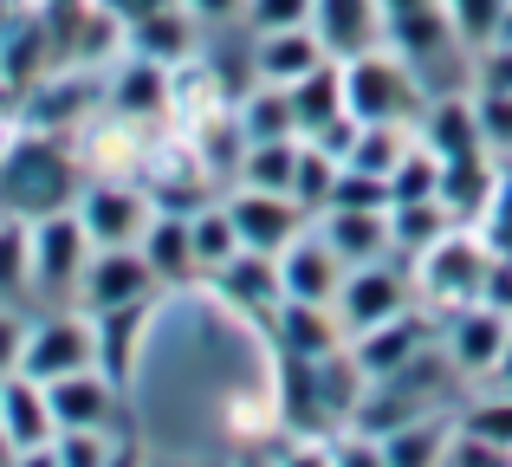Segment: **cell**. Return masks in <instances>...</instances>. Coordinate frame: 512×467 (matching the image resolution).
I'll return each mask as SVG.
<instances>
[{
  "label": "cell",
  "mask_w": 512,
  "mask_h": 467,
  "mask_svg": "<svg viewBox=\"0 0 512 467\" xmlns=\"http://www.w3.org/2000/svg\"><path fill=\"white\" fill-rule=\"evenodd\" d=\"M85 189V169L72 156V137H52V130H13L7 163H0V208L20 221L59 215V208L78 202Z\"/></svg>",
  "instance_id": "1"
},
{
  "label": "cell",
  "mask_w": 512,
  "mask_h": 467,
  "mask_svg": "<svg viewBox=\"0 0 512 467\" xmlns=\"http://www.w3.org/2000/svg\"><path fill=\"white\" fill-rule=\"evenodd\" d=\"M344 65V111L357 117V124H415L428 104L422 78H415V65L402 59L396 46H370L357 52V59H338Z\"/></svg>",
  "instance_id": "2"
},
{
  "label": "cell",
  "mask_w": 512,
  "mask_h": 467,
  "mask_svg": "<svg viewBox=\"0 0 512 467\" xmlns=\"http://www.w3.org/2000/svg\"><path fill=\"white\" fill-rule=\"evenodd\" d=\"M487 266H493V247L474 234V221H454L435 247H422L409 260L415 299H422L435 318L461 312V305H480V279H487Z\"/></svg>",
  "instance_id": "3"
},
{
  "label": "cell",
  "mask_w": 512,
  "mask_h": 467,
  "mask_svg": "<svg viewBox=\"0 0 512 467\" xmlns=\"http://www.w3.org/2000/svg\"><path fill=\"white\" fill-rule=\"evenodd\" d=\"M98 364V338H91V312L85 305H46L39 318H26V344H20V370L33 383H59L72 370Z\"/></svg>",
  "instance_id": "4"
},
{
  "label": "cell",
  "mask_w": 512,
  "mask_h": 467,
  "mask_svg": "<svg viewBox=\"0 0 512 467\" xmlns=\"http://www.w3.org/2000/svg\"><path fill=\"white\" fill-rule=\"evenodd\" d=\"M26 234H33V299L39 305H78V279L91 266L85 221L72 208H59V215L26 221Z\"/></svg>",
  "instance_id": "5"
},
{
  "label": "cell",
  "mask_w": 512,
  "mask_h": 467,
  "mask_svg": "<svg viewBox=\"0 0 512 467\" xmlns=\"http://www.w3.org/2000/svg\"><path fill=\"white\" fill-rule=\"evenodd\" d=\"M72 215L85 221L91 247H137L143 228H150L156 202L143 182H117V176H85V189H78Z\"/></svg>",
  "instance_id": "6"
},
{
  "label": "cell",
  "mask_w": 512,
  "mask_h": 467,
  "mask_svg": "<svg viewBox=\"0 0 512 467\" xmlns=\"http://www.w3.org/2000/svg\"><path fill=\"white\" fill-rule=\"evenodd\" d=\"M415 305V279H409V260H370V266H350L344 286H338V318L344 331L357 338V331L383 325V318L409 312Z\"/></svg>",
  "instance_id": "7"
},
{
  "label": "cell",
  "mask_w": 512,
  "mask_h": 467,
  "mask_svg": "<svg viewBox=\"0 0 512 467\" xmlns=\"http://www.w3.org/2000/svg\"><path fill=\"white\" fill-rule=\"evenodd\" d=\"M506 331H512V318L493 312V305H461V312L435 318V344L448 351V364H454L461 383L493 377V364H500V351H506Z\"/></svg>",
  "instance_id": "8"
},
{
  "label": "cell",
  "mask_w": 512,
  "mask_h": 467,
  "mask_svg": "<svg viewBox=\"0 0 512 467\" xmlns=\"http://www.w3.org/2000/svg\"><path fill=\"white\" fill-rule=\"evenodd\" d=\"M163 299L143 247H91V266L78 279V305L85 312H117V305H150Z\"/></svg>",
  "instance_id": "9"
},
{
  "label": "cell",
  "mask_w": 512,
  "mask_h": 467,
  "mask_svg": "<svg viewBox=\"0 0 512 467\" xmlns=\"http://www.w3.org/2000/svg\"><path fill=\"white\" fill-rule=\"evenodd\" d=\"M428 344H435V312L415 299L409 312H396V318H383V325L357 331V338H350V357H357V370L376 383V377H396L402 364H415Z\"/></svg>",
  "instance_id": "10"
},
{
  "label": "cell",
  "mask_w": 512,
  "mask_h": 467,
  "mask_svg": "<svg viewBox=\"0 0 512 467\" xmlns=\"http://www.w3.org/2000/svg\"><path fill=\"white\" fill-rule=\"evenodd\" d=\"M201 286L221 305H234L240 318H253L260 331H266V318H273V305L286 299V292H279V253H253V247H240L227 266H214Z\"/></svg>",
  "instance_id": "11"
},
{
  "label": "cell",
  "mask_w": 512,
  "mask_h": 467,
  "mask_svg": "<svg viewBox=\"0 0 512 467\" xmlns=\"http://www.w3.org/2000/svg\"><path fill=\"white\" fill-rule=\"evenodd\" d=\"M169 104H175V72L156 65V59L124 52L117 72L104 78V111H111L117 124H156V117H169Z\"/></svg>",
  "instance_id": "12"
},
{
  "label": "cell",
  "mask_w": 512,
  "mask_h": 467,
  "mask_svg": "<svg viewBox=\"0 0 512 467\" xmlns=\"http://www.w3.org/2000/svg\"><path fill=\"white\" fill-rule=\"evenodd\" d=\"M46 403H52V422H59V429H124L130 396L91 364V370H72V377L46 383Z\"/></svg>",
  "instance_id": "13"
},
{
  "label": "cell",
  "mask_w": 512,
  "mask_h": 467,
  "mask_svg": "<svg viewBox=\"0 0 512 467\" xmlns=\"http://www.w3.org/2000/svg\"><path fill=\"white\" fill-rule=\"evenodd\" d=\"M350 266L331 253V240L305 221V234H292L279 247V292L286 299H312V305H338V286H344Z\"/></svg>",
  "instance_id": "14"
},
{
  "label": "cell",
  "mask_w": 512,
  "mask_h": 467,
  "mask_svg": "<svg viewBox=\"0 0 512 467\" xmlns=\"http://www.w3.org/2000/svg\"><path fill=\"white\" fill-rule=\"evenodd\" d=\"M227 202V215H234V228H240V247H253V253H279L292 234H305V208L292 202V195H273V189H227L221 195Z\"/></svg>",
  "instance_id": "15"
},
{
  "label": "cell",
  "mask_w": 512,
  "mask_h": 467,
  "mask_svg": "<svg viewBox=\"0 0 512 467\" xmlns=\"http://www.w3.org/2000/svg\"><path fill=\"white\" fill-rule=\"evenodd\" d=\"M415 137H422L441 163H454V156H493L487 137H480L474 85H461V91H428L422 117H415Z\"/></svg>",
  "instance_id": "16"
},
{
  "label": "cell",
  "mask_w": 512,
  "mask_h": 467,
  "mask_svg": "<svg viewBox=\"0 0 512 467\" xmlns=\"http://www.w3.org/2000/svg\"><path fill=\"white\" fill-rule=\"evenodd\" d=\"M150 325H156V299L150 305H117V312H91V338H98V370L130 396L137 383V364H143V344H150Z\"/></svg>",
  "instance_id": "17"
},
{
  "label": "cell",
  "mask_w": 512,
  "mask_h": 467,
  "mask_svg": "<svg viewBox=\"0 0 512 467\" xmlns=\"http://www.w3.org/2000/svg\"><path fill=\"white\" fill-rule=\"evenodd\" d=\"M266 344L273 351H299V357H331L350 344L338 305H312V299H279L266 318Z\"/></svg>",
  "instance_id": "18"
},
{
  "label": "cell",
  "mask_w": 512,
  "mask_h": 467,
  "mask_svg": "<svg viewBox=\"0 0 512 467\" xmlns=\"http://www.w3.org/2000/svg\"><path fill=\"white\" fill-rule=\"evenodd\" d=\"M124 52L182 72V65L201 59V26H195V13H188L182 0H169V7H156V13H143V20L124 26Z\"/></svg>",
  "instance_id": "19"
},
{
  "label": "cell",
  "mask_w": 512,
  "mask_h": 467,
  "mask_svg": "<svg viewBox=\"0 0 512 467\" xmlns=\"http://www.w3.org/2000/svg\"><path fill=\"white\" fill-rule=\"evenodd\" d=\"M247 59H253V78H260V85H299L331 52L312 26H279V33H247Z\"/></svg>",
  "instance_id": "20"
},
{
  "label": "cell",
  "mask_w": 512,
  "mask_h": 467,
  "mask_svg": "<svg viewBox=\"0 0 512 467\" xmlns=\"http://www.w3.org/2000/svg\"><path fill=\"white\" fill-rule=\"evenodd\" d=\"M312 33L325 39L331 59H357L389 39L383 0H312Z\"/></svg>",
  "instance_id": "21"
},
{
  "label": "cell",
  "mask_w": 512,
  "mask_h": 467,
  "mask_svg": "<svg viewBox=\"0 0 512 467\" xmlns=\"http://www.w3.org/2000/svg\"><path fill=\"white\" fill-rule=\"evenodd\" d=\"M312 228L331 240L344 266H370V260H396V240H389V208H325L312 215Z\"/></svg>",
  "instance_id": "22"
},
{
  "label": "cell",
  "mask_w": 512,
  "mask_h": 467,
  "mask_svg": "<svg viewBox=\"0 0 512 467\" xmlns=\"http://www.w3.org/2000/svg\"><path fill=\"white\" fill-rule=\"evenodd\" d=\"M137 247H143V260H150V273H156V286H163V292L201 286V266H195V234H188V215H169V208H156Z\"/></svg>",
  "instance_id": "23"
},
{
  "label": "cell",
  "mask_w": 512,
  "mask_h": 467,
  "mask_svg": "<svg viewBox=\"0 0 512 467\" xmlns=\"http://www.w3.org/2000/svg\"><path fill=\"white\" fill-rule=\"evenodd\" d=\"M0 429H7L13 455H26V448H52V435H59V422H52L46 383H33L26 370H13V377H0Z\"/></svg>",
  "instance_id": "24"
},
{
  "label": "cell",
  "mask_w": 512,
  "mask_h": 467,
  "mask_svg": "<svg viewBox=\"0 0 512 467\" xmlns=\"http://www.w3.org/2000/svg\"><path fill=\"white\" fill-rule=\"evenodd\" d=\"M454 409H428V416H409V422H396V429H383L376 435V442H383V461L389 467H441V455H448V442H454Z\"/></svg>",
  "instance_id": "25"
},
{
  "label": "cell",
  "mask_w": 512,
  "mask_h": 467,
  "mask_svg": "<svg viewBox=\"0 0 512 467\" xmlns=\"http://www.w3.org/2000/svg\"><path fill=\"white\" fill-rule=\"evenodd\" d=\"M500 176H506L500 156H454V163H441V208H448L454 221H474L480 208L493 202Z\"/></svg>",
  "instance_id": "26"
},
{
  "label": "cell",
  "mask_w": 512,
  "mask_h": 467,
  "mask_svg": "<svg viewBox=\"0 0 512 467\" xmlns=\"http://www.w3.org/2000/svg\"><path fill=\"white\" fill-rule=\"evenodd\" d=\"M286 98H292V124H299V137H318L331 117H344V65L325 59L318 72H305L299 85H286Z\"/></svg>",
  "instance_id": "27"
},
{
  "label": "cell",
  "mask_w": 512,
  "mask_h": 467,
  "mask_svg": "<svg viewBox=\"0 0 512 467\" xmlns=\"http://www.w3.org/2000/svg\"><path fill=\"white\" fill-rule=\"evenodd\" d=\"M234 124H240V137H247V143H266V137H299L286 85H260V78H253V85L234 98Z\"/></svg>",
  "instance_id": "28"
},
{
  "label": "cell",
  "mask_w": 512,
  "mask_h": 467,
  "mask_svg": "<svg viewBox=\"0 0 512 467\" xmlns=\"http://www.w3.org/2000/svg\"><path fill=\"white\" fill-rule=\"evenodd\" d=\"M292 169H299V137H266V143H247V150H240L234 182H240V189L292 195Z\"/></svg>",
  "instance_id": "29"
},
{
  "label": "cell",
  "mask_w": 512,
  "mask_h": 467,
  "mask_svg": "<svg viewBox=\"0 0 512 467\" xmlns=\"http://www.w3.org/2000/svg\"><path fill=\"white\" fill-rule=\"evenodd\" d=\"M454 228V215L441 202H396L389 208V240H396V260H415L422 247H435Z\"/></svg>",
  "instance_id": "30"
},
{
  "label": "cell",
  "mask_w": 512,
  "mask_h": 467,
  "mask_svg": "<svg viewBox=\"0 0 512 467\" xmlns=\"http://www.w3.org/2000/svg\"><path fill=\"white\" fill-rule=\"evenodd\" d=\"M188 234H195V266H201V279L240 253V228H234V215H227L221 195H214L208 208H195V215H188Z\"/></svg>",
  "instance_id": "31"
},
{
  "label": "cell",
  "mask_w": 512,
  "mask_h": 467,
  "mask_svg": "<svg viewBox=\"0 0 512 467\" xmlns=\"http://www.w3.org/2000/svg\"><path fill=\"white\" fill-rule=\"evenodd\" d=\"M454 429L480 435V442H500V448H512V390L474 383V396H461V409H454Z\"/></svg>",
  "instance_id": "32"
},
{
  "label": "cell",
  "mask_w": 512,
  "mask_h": 467,
  "mask_svg": "<svg viewBox=\"0 0 512 467\" xmlns=\"http://www.w3.org/2000/svg\"><path fill=\"white\" fill-rule=\"evenodd\" d=\"M389 195H396V202H441V156L428 150L422 137H415L409 150H402V163L389 169Z\"/></svg>",
  "instance_id": "33"
},
{
  "label": "cell",
  "mask_w": 512,
  "mask_h": 467,
  "mask_svg": "<svg viewBox=\"0 0 512 467\" xmlns=\"http://www.w3.org/2000/svg\"><path fill=\"white\" fill-rule=\"evenodd\" d=\"M33 292V234H26L20 215L0 221V299L20 305Z\"/></svg>",
  "instance_id": "34"
},
{
  "label": "cell",
  "mask_w": 512,
  "mask_h": 467,
  "mask_svg": "<svg viewBox=\"0 0 512 467\" xmlns=\"http://www.w3.org/2000/svg\"><path fill=\"white\" fill-rule=\"evenodd\" d=\"M338 156H325L312 137H299V169H292V202L305 208V215H318V208L331 202V189H338Z\"/></svg>",
  "instance_id": "35"
},
{
  "label": "cell",
  "mask_w": 512,
  "mask_h": 467,
  "mask_svg": "<svg viewBox=\"0 0 512 467\" xmlns=\"http://www.w3.org/2000/svg\"><path fill=\"white\" fill-rule=\"evenodd\" d=\"M409 143H415V124H357V143H350L344 163L389 176V169L402 163V150H409Z\"/></svg>",
  "instance_id": "36"
},
{
  "label": "cell",
  "mask_w": 512,
  "mask_h": 467,
  "mask_svg": "<svg viewBox=\"0 0 512 467\" xmlns=\"http://www.w3.org/2000/svg\"><path fill=\"white\" fill-rule=\"evenodd\" d=\"M124 442L130 435H117V429H59L52 455H59V467H111Z\"/></svg>",
  "instance_id": "37"
},
{
  "label": "cell",
  "mask_w": 512,
  "mask_h": 467,
  "mask_svg": "<svg viewBox=\"0 0 512 467\" xmlns=\"http://www.w3.org/2000/svg\"><path fill=\"white\" fill-rule=\"evenodd\" d=\"M500 7H506V0H441V13H448L454 39H461L467 52L493 46V33H500Z\"/></svg>",
  "instance_id": "38"
},
{
  "label": "cell",
  "mask_w": 512,
  "mask_h": 467,
  "mask_svg": "<svg viewBox=\"0 0 512 467\" xmlns=\"http://www.w3.org/2000/svg\"><path fill=\"white\" fill-rule=\"evenodd\" d=\"M389 202H396V195H389V176L344 163V169H338V189H331L325 208H389ZM325 208H318V215H325Z\"/></svg>",
  "instance_id": "39"
},
{
  "label": "cell",
  "mask_w": 512,
  "mask_h": 467,
  "mask_svg": "<svg viewBox=\"0 0 512 467\" xmlns=\"http://www.w3.org/2000/svg\"><path fill=\"white\" fill-rule=\"evenodd\" d=\"M474 111H480V137H487V150L512 163V91H480L474 85Z\"/></svg>",
  "instance_id": "40"
},
{
  "label": "cell",
  "mask_w": 512,
  "mask_h": 467,
  "mask_svg": "<svg viewBox=\"0 0 512 467\" xmlns=\"http://www.w3.org/2000/svg\"><path fill=\"white\" fill-rule=\"evenodd\" d=\"M474 234L487 240L493 253H506L512 260V163H506V176H500V189H493V202L474 215Z\"/></svg>",
  "instance_id": "41"
},
{
  "label": "cell",
  "mask_w": 512,
  "mask_h": 467,
  "mask_svg": "<svg viewBox=\"0 0 512 467\" xmlns=\"http://www.w3.org/2000/svg\"><path fill=\"white\" fill-rule=\"evenodd\" d=\"M279 26H312V0H247V33H279Z\"/></svg>",
  "instance_id": "42"
},
{
  "label": "cell",
  "mask_w": 512,
  "mask_h": 467,
  "mask_svg": "<svg viewBox=\"0 0 512 467\" xmlns=\"http://www.w3.org/2000/svg\"><path fill=\"white\" fill-rule=\"evenodd\" d=\"M441 467H512V448L480 442V435L454 429V442H448V455H441Z\"/></svg>",
  "instance_id": "43"
},
{
  "label": "cell",
  "mask_w": 512,
  "mask_h": 467,
  "mask_svg": "<svg viewBox=\"0 0 512 467\" xmlns=\"http://www.w3.org/2000/svg\"><path fill=\"white\" fill-rule=\"evenodd\" d=\"M331 467H389V461L370 429H338L331 435Z\"/></svg>",
  "instance_id": "44"
},
{
  "label": "cell",
  "mask_w": 512,
  "mask_h": 467,
  "mask_svg": "<svg viewBox=\"0 0 512 467\" xmlns=\"http://www.w3.org/2000/svg\"><path fill=\"white\" fill-rule=\"evenodd\" d=\"M266 467H331V435H286V448Z\"/></svg>",
  "instance_id": "45"
},
{
  "label": "cell",
  "mask_w": 512,
  "mask_h": 467,
  "mask_svg": "<svg viewBox=\"0 0 512 467\" xmlns=\"http://www.w3.org/2000/svg\"><path fill=\"white\" fill-rule=\"evenodd\" d=\"M474 85L480 91H512V46H480L474 52Z\"/></svg>",
  "instance_id": "46"
},
{
  "label": "cell",
  "mask_w": 512,
  "mask_h": 467,
  "mask_svg": "<svg viewBox=\"0 0 512 467\" xmlns=\"http://www.w3.org/2000/svg\"><path fill=\"white\" fill-rule=\"evenodd\" d=\"M20 344H26V312L0 299V377L20 370Z\"/></svg>",
  "instance_id": "47"
},
{
  "label": "cell",
  "mask_w": 512,
  "mask_h": 467,
  "mask_svg": "<svg viewBox=\"0 0 512 467\" xmlns=\"http://www.w3.org/2000/svg\"><path fill=\"white\" fill-rule=\"evenodd\" d=\"M480 305H493V312L512 318V260H506V253H493L487 279H480Z\"/></svg>",
  "instance_id": "48"
},
{
  "label": "cell",
  "mask_w": 512,
  "mask_h": 467,
  "mask_svg": "<svg viewBox=\"0 0 512 467\" xmlns=\"http://www.w3.org/2000/svg\"><path fill=\"white\" fill-rule=\"evenodd\" d=\"M195 26H247V0H182Z\"/></svg>",
  "instance_id": "49"
},
{
  "label": "cell",
  "mask_w": 512,
  "mask_h": 467,
  "mask_svg": "<svg viewBox=\"0 0 512 467\" xmlns=\"http://www.w3.org/2000/svg\"><path fill=\"white\" fill-rule=\"evenodd\" d=\"M98 13H111V20H143V13H156V7H169V0H91Z\"/></svg>",
  "instance_id": "50"
},
{
  "label": "cell",
  "mask_w": 512,
  "mask_h": 467,
  "mask_svg": "<svg viewBox=\"0 0 512 467\" xmlns=\"http://www.w3.org/2000/svg\"><path fill=\"white\" fill-rule=\"evenodd\" d=\"M422 7H441V0H383V20H402V13H422Z\"/></svg>",
  "instance_id": "51"
},
{
  "label": "cell",
  "mask_w": 512,
  "mask_h": 467,
  "mask_svg": "<svg viewBox=\"0 0 512 467\" xmlns=\"http://www.w3.org/2000/svg\"><path fill=\"white\" fill-rule=\"evenodd\" d=\"M13 467H59L52 448H26V455H13Z\"/></svg>",
  "instance_id": "52"
},
{
  "label": "cell",
  "mask_w": 512,
  "mask_h": 467,
  "mask_svg": "<svg viewBox=\"0 0 512 467\" xmlns=\"http://www.w3.org/2000/svg\"><path fill=\"white\" fill-rule=\"evenodd\" d=\"M39 13H52V20H65V13H78V7H91V0H33Z\"/></svg>",
  "instance_id": "53"
},
{
  "label": "cell",
  "mask_w": 512,
  "mask_h": 467,
  "mask_svg": "<svg viewBox=\"0 0 512 467\" xmlns=\"http://www.w3.org/2000/svg\"><path fill=\"white\" fill-rule=\"evenodd\" d=\"M273 455H260V448H240V455H221V467H266Z\"/></svg>",
  "instance_id": "54"
},
{
  "label": "cell",
  "mask_w": 512,
  "mask_h": 467,
  "mask_svg": "<svg viewBox=\"0 0 512 467\" xmlns=\"http://www.w3.org/2000/svg\"><path fill=\"white\" fill-rule=\"evenodd\" d=\"M493 46H512V0L500 7V33H493Z\"/></svg>",
  "instance_id": "55"
},
{
  "label": "cell",
  "mask_w": 512,
  "mask_h": 467,
  "mask_svg": "<svg viewBox=\"0 0 512 467\" xmlns=\"http://www.w3.org/2000/svg\"><path fill=\"white\" fill-rule=\"evenodd\" d=\"M143 467H201L195 455H156V461H143Z\"/></svg>",
  "instance_id": "56"
},
{
  "label": "cell",
  "mask_w": 512,
  "mask_h": 467,
  "mask_svg": "<svg viewBox=\"0 0 512 467\" xmlns=\"http://www.w3.org/2000/svg\"><path fill=\"white\" fill-rule=\"evenodd\" d=\"M13 130H20V124H13V117H0V163H7V143H13Z\"/></svg>",
  "instance_id": "57"
},
{
  "label": "cell",
  "mask_w": 512,
  "mask_h": 467,
  "mask_svg": "<svg viewBox=\"0 0 512 467\" xmlns=\"http://www.w3.org/2000/svg\"><path fill=\"white\" fill-rule=\"evenodd\" d=\"M0 467H13V442H7V429H0Z\"/></svg>",
  "instance_id": "58"
},
{
  "label": "cell",
  "mask_w": 512,
  "mask_h": 467,
  "mask_svg": "<svg viewBox=\"0 0 512 467\" xmlns=\"http://www.w3.org/2000/svg\"><path fill=\"white\" fill-rule=\"evenodd\" d=\"M0 221H7V208H0Z\"/></svg>",
  "instance_id": "59"
}]
</instances>
